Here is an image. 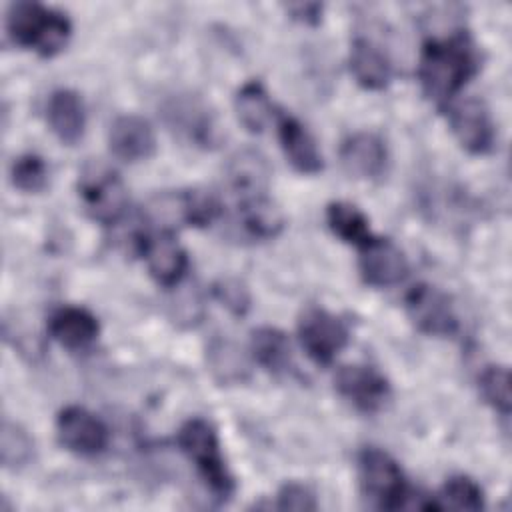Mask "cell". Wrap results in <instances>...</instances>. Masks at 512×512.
Listing matches in <instances>:
<instances>
[{"label": "cell", "mask_w": 512, "mask_h": 512, "mask_svg": "<svg viewBox=\"0 0 512 512\" xmlns=\"http://www.w3.org/2000/svg\"><path fill=\"white\" fill-rule=\"evenodd\" d=\"M252 352L260 366L272 374H284L292 368L290 342L278 328L262 326L252 332Z\"/></svg>", "instance_id": "obj_21"}, {"label": "cell", "mask_w": 512, "mask_h": 512, "mask_svg": "<svg viewBox=\"0 0 512 512\" xmlns=\"http://www.w3.org/2000/svg\"><path fill=\"white\" fill-rule=\"evenodd\" d=\"M350 72L360 86L380 90L390 80V62L372 42L358 38L350 50Z\"/></svg>", "instance_id": "obj_20"}, {"label": "cell", "mask_w": 512, "mask_h": 512, "mask_svg": "<svg viewBox=\"0 0 512 512\" xmlns=\"http://www.w3.org/2000/svg\"><path fill=\"white\" fill-rule=\"evenodd\" d=\"M142 254L148 262L150 274L158 284L176 286L182 280L188 266V258L170 232H162L154 238L146 236Z\"/></svg>", "instance_id": "obj_15"}, {"label": "cell", "mask_w": 512, "mask_h": 512, "mask_svg": "<svg viewBox=\"0 0 512 512\" xmlns=\"http://www.w3.org/2000/svg\"><path fill=\"white\" fill-rule=\"evenodd\" d=\"M10 38L24 48H32L42 56L60 52L72 32L68 18L38 2H16L6 16Z\"/></svg>", "instance_id": "obj_2"}, {"label": "cell", "mask_w": 512, "mask_h": 512, "mask_svg": "<svg viewBox=\"0 0 512 512\" xmlns=\"http://www.w3.org/2000/svg\"><path fill=\"white\" fill-rule=\"evenodd\" d=\"M214 294L234 314H244L246 308H248V302H250L244 284L238 282V280H232V278L222 280L220 284H216Z\"/></svg>", "instance_id": "obj_31"}, {"label": "cell", "mask_w": 512, "mask_h": 512, "mask_svg": "<svg viewBox=\"0 0 512 512\" xmlns=\"http://www.w3.org/2000/svg\"><path fill=\"white\" fill-rule=\"evenodd\" d=\"M450 128L458 142L472 154H484L494 142L488 108L478 98H466L450 108Z\"/></svg>", "instance_id": "obj_12"}, {"label": "cell", "mask_w": 512, "mask_h": 512, "mask_svg": "<svg viewBox=\"0 0 512 512\" xmlns=\"http://www.w3.org/2000/svg\"><path fill=\"white\" fill-rule=\"evenodd\" d=\"M316 498L314 494L296 482H290L286 486L280 488L278 492V500H276V508L280 510H294V512H312L316 510Z\"/></svg>", "instance_id": "obj_30"}, {"label": "cell", "mask_w": 512, "mask_h": 512, "mask_svg": "<svg viewBox=\"0 0 512 512\" xmlns=\"http://www.w3.org/2000/svg\"><path fill=\"white\" fill-rule=\"evenodd\" d=\"M298 334L304 350L318 364H330L332 358L348 344L346 324L318 306L304 308L298 320Z\"/></svg>", "instance_id": "obj_7"}, {"label": "cell", "mask_w": 512, "mask_h": 512, "mask_svg": "<svg viewBox=\"0 0 512 512\" xmlns=\"http://www.w3.org/2000/svg\"><path fill=\"white\" fill-rule=\"evenodd\" d=\"M336 390L362 412H376L390 396L384 376L368 366H344L334 378Z\"/></svg>", "instance_id": "obj_11"}, {"label": "cell", "mask_w": 512, "mask_h": 512, "mask_svg": "<svg viewBox=\"0 0 512 512\" xmlns=\"http://www.w3.org/2000/svg\"><path fill=\"white\" fill-rule=\"evenodd\" d=\"M326 220L330 230L344 242L362 246L370 240L366 216L348 202H332L326 210Z\"/></svg>", "instance_id": "obj_25"}, {"label": "cell", "mask_w": 512, "mask_h": 512, "mask_svg": "<svg viewBox=\"0 0 512 512\" xmlns=\"http://www.w3.org/2000/svg\"><path fill=\"white\" fill-rule=\"evenodd\" d=\"M288 12L292 14V18H296V20H300V22L316 24V22L320 20L322 6H320V4H314V2H308V4H290V6H288Z\"/></svg>", "instance_id": "obj_32"}, {"label": "cell", "mask_w": 512, "mask_h": 512, "mask_svg": "<svg viewBox=\"0 0 512 512\" xmlns=\"http://www.w3.org/2000/svg\"><path fill=\"white\" fill-rule=\"evenodd\" d=\"M108 142L112 154L126 162L146 160L156 150V136L152 126L148 120L134 114L118 116L112 122Z\"/></svg>", "instance_id": "obj_13"}, {"label": "cell", "mask_w": 512, "mask_h": 512, "mask_svg": "<svg viewBox=\"0 0 512 512\" xmlns=\"http://www.w3.org/2000/svg\"><path fill=\"white\" fill-rule=\"evenodd\" d=\"M340 162L356 178H376L384 172L386 148L376 134L358 132L342 142Z\"/></svg>", "instance_id": "obj_16"}, {"label": "cell", "mask_w": 512, "mask_h": 512, "mask_svg": "<svg viewBox=\"0 0 512 512\" xmlns=\"http://www.w3.org/2000/svg\"><path fill=\"white\" fill-rule=\"evenodd\" d=\"M226 176L230 188L244 202L258 196H266L270 184V166L258 150L244 148L230 158L226 166Z\"/></svg>", "instance_id": "obj_14"}, {"label": "cell", "mask_w": 512, "mask_h": 512, "mask_svg": "<svg viewBox=\"0 0 512 512\" xmlns=\"http://www.w3.org/2000/svg\"><path fill=\"white\" fill-rule=\"evenodd\" d=\"M414 326L430 336H452L458 328L456 314L444 292L430 284H416L404 298Z\"/></svg>", "instance_id": "obj_8"}, {"label": "cell", "mask_w": 512, "mask_h": 512, "mask_svg": "<svg viewBox=\"0 0 512 512\" xmlns=\"http://www.w3.org/2000/svg\"><path fill=\"white\" fill-rule=\"evenodd\" d=\"M240 224L254 238H274L284 228V216L268 196H258L240 202Z\"/></svg>", "instance_id": "obj_22"}, {"label": "cell", "mask_w": 512, "mask_h": 512, "mask_svg": "<svg viewBox=\"0 0 512 512\" xmlns=\"http://www.w3.org/2000/svg\"><path fill=\"white\" fill-rule=\"evenodd\" d=\"M478 58L466 36L448 40H430L422 48L418 64V80L422 90L434 102L452 98L476 72Z\"/></svg>", "instance_id": "obj_1"}, {"label": "cell", "mask_w": 512, "mask_h": 512, "mask_svg": "<svg viewBox=\"0 0 512 512\" xmlns=\"http://www.w3.org/2000/svg\"><path fill=\"white\" fill-rule=\"evenodd\" d=\"M208 368L220 384H236L248 376L246 356L228 338H214L208 344Z\"/></svg>", "instance_id": "obj_23"}, {"label": "cell", "mask_w": 512, "mask_h": 512, "mask_svg": "<svg viewBox=\"0 0 512 512\" xmlns=\"http://www.w3.org/2000/svg\"><path fill=\"white\" fill-rule=\"evenodd\" d=\"M166 126L180 138L196 146H214L218 142V126L214 114L194 94H174L162 104Z\"/></svg>", "instance_id": "obj_5"}, {"label": "cell", "mask_w": 512, "mask_h": 512, "mask_svg": "<svg viewBox=\"0 0 512 512\" xmlns=\"http://www.w3.org/2000/svg\"><path fill=\"white\" fill-rule=\"evenodd\" d=\"M0 456H2V464L10 470L26 466L34 456L32 438L28 436V432L22 426H18L10 420L2 422Z\"/></svg>", "instance_id": "obj_26"}, {"label": "cell", "mask_w": 512, "mask_h": 512, "mask_svg": "<svg viewBox=\"0 0 512 512\" xmlns=\"http://www.w3.org/2000/svg\"><path fill=\"white\" fill-rule=\"evenodd\" d=\"M48 330L62 346L80 350L90 346L98 336L96 318L78 306H64L50 316Z\"/></svg>", "instance_id": "obj_18"}, {"label": "cell", "mask_w": 512, "mask_h": 512, "mask_svg": "<svg viewBox=\"0 0 512 512\" xmlns=\"http://www.w3.org/2000/svg\"><path fill=\"white\" fill-rule=\"evenodd\" d=\"M80 198L86 212L102 224L118 222L128 206L124 182L114 170L104 166H90L84 172L80 180Z\"/></svg>", "instance_id": "obj_6"}, {"label": "cell", "mask_w": 512, "mask_h": 512, "mask_svg": "<svg viewBox=\"0 0 512 512\" xmlns=\"http://www.w3.org/2000/svg\"><path fill=\"white\" fill-rule=\"evenodd\" d=\"M178 446L194 462L208 488L226 500L234 490V480L224 466L214 428L202 418H192L180 428Z\"/></svg>", "instance_id": "obj_3"}, {"label": "cell", "mask_w": 512, "mask_h": 512, "mask_svg": "<svg viewBox=\"0 0 512 512\" xmlns=\"http://www.w3.org/2000/svg\"><path fill=\"white\" fill-rule=\"evenodd\" d=\"M56 428L60 444L76 454H98L108 444V430L102 420L80 406L64 408L56 420Z\"/></svg>", "instance_id": "obj_9"}, {"label": "cell", "mask_w": 512, "mask_h": 512, "mask_svg": "<svg viewBox=\"0 0 512 512\" xmlns=\"http://www.w3.org/2000/svg\"><path fill=\"white\" fill-rule=\"evenodd\" d=\"M278 134L288 162L302 174H316L322 170V156L310 132L292 116H280Z\"/></svg>", "instance_id": "obj_17"}, {"label": "cell", "mask_w": 512, "mask_h": 512, "mask_svg": "<svg viewBox=\"0 0 512 512\" xmlns=\"http://www.w3.org/2000/svg\"><path fill=\"white\" fill-rule=\"evenodd\" d=\"M234 106L238 120L254 134H260L272 116V104L260 82H246L238 90Z\"/></svg>", "instance_id": "obj_24"}, {"label": "cell", "mask_w": 512, "mask_h": 512, "mask_svg": "<svg viewBox=\"0 0 512 512\" xmlns=\"http://www.w3.org/2000/svg\"><path fill=\"white\" fill-rule=\"evenodd\" d=\"M360 270L368 284L388 288L406 278L408 260L392 240L370 238L360 246Z\"/></svg>", "instance_id": "obj_10"}, {"label": "cell", "mask_w": 512, "mask_h": 512, "mask_svg": "<svg viewBox=\"0 0 512 512\" xmlns=\"http://www.w3.org/2000/svg\"><path fill=\"white\" fill-rule=\"evenodd\" d=\"M12 184L22 192H40L48 182V170L40 156L24 154L12 164Z\"/></svg>", "instance_id": "obj_29"}, {"label": "cell", "mask_w": 512, "mask_h": 512, "mask_svg": "<svg viewBox=\"0 0 512 512\" xmlns=\"http://www.w3.org/2000/svg\"><path fill=\"white\" fill-rule=\"evenodd\" d=\"M438 510L440 508H452V510H470V512H476L484 506V500H482V490L480 486L466 478V476H454L450 478L440 496H438Z\"/></svg>", "instance_id": "obj_27"}, {"label": "cell", "mask_w": 512, "mask_h": 512, "mask_svg": "<svg viewBox=\"0 0 512 512\" xmlns=\"http://www.w3.org/2000/svg\"><path fill=\"white\" fill-rule=\"evenodd\" d=\"M480 392L486 398V402L492 404L500 414H510V374L506 368H486L480 376Z\"/></svg>", "instance_id": "obj_28"}, {"label": "cell", "mask_w": 512, "mask_h": 512, "mask_svg": "<svg viewBox=\"0 0 512 512\" xmlns=\"http://www.w3.org/2000/svg\"><path fill=\"white\" fill-rule=\"evenodd\" d=\"M362 492L382 510L410 508V494L400 466L378 448H364L358 456Z\"/></svg>", "instance_id": "obj_4"}, {"label": "cell", "mask_w": 512, "mask_h": 512, "mask_svg": "<svg viewBox=\"0 0 512 512\" xmlns=\"http://www.w3.org/2000/svg\"><path fill=\"white\" fill-rule=\"evenodd\" d=\"M48 124L66 144H74L84 134V106L74 90H56L48 102Z\"/></svg>", "instance_id": "obj_19"}]
</instances>
